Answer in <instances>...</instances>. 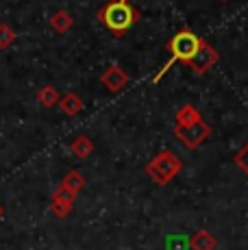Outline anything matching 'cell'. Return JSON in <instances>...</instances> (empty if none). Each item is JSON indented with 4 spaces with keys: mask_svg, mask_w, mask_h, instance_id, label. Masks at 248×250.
Wrapping results in <instances>:
<instances>
[{
    "mask_svg": "<svg viewBox=\"0 0 248 250\" xmlns=\"http://www.w3.org/2000/svg\"><path fill=\"white\" fill-rule=\"evenodd\" d=\"M165 250H189V239H185L183 235H168Z\"/></svg>",
    "mask_w": 248,
    "mask_h": 250,
    "instance_id": "obj_15",
    "label": "cell"
},
{
    "mask_svg": "<svg viewBox=\"0 0 248 250\" xmlns=\"http://www.w3.org/2000/svg\"><path fill=\"white\" fill-rule=\"evenodd\" d=\"M76 196L79 194H74V191H70L68 187H63V185H59L55 189V194H52V200H50V211L57 215V218H65V215L72 211V205H74V200H76Z\"/></svg>",
    "mask_w": 248,
    "mask_h": 250,
    "instance_id": "obj_6",
    "label": "cell"
},
{
    "mask_svg": "<svg viewBox=\"0 0 248 250\" xmlns=\"http://www.w3.org/2000/svg\"><path fill=\"white\" fill-rule=\"evenodd\" d=\"M72 16H70L68 11H57L55 16L50 18V26L55 28L57 33H68L70 28H72Z\"/></svg>",
    "mask_w": 248,
    "mask_h": 250,
    "instance_id": "obj_12",
    "label": "cell"
},
{
    "mask_svg": "<svg viewBox=\"0 0 248 250\" xmlns=\"http://www.w3.org/2000/svg\"><path fill=\"white\" fill-rule=\"evenodd\" d=\"M59 107H61V111H63L65 115H76L83 109V100L79 98L76 94H65V96H61V100H59Z\"/></svg>",
    "mask_w": 248,
    "mask_h": 250,
    "instance_id": "obj_11",
    "label": "cell"
},
{
    "mask_svg": "<svg viewBox=\"0 0 248 250\" xmlns=\"http://www.w3.org/2000/svg\"><path fill=\"white\" fill-rule=\"evenodd\" d=\"M220 61V55H218V50L213 46H209L207 42H200V46H198V50H196V55L192 57V59L187 61V68L189 70H194L196 74H205L209 68H213V65Z\"/></svg>",
    "mask_w": 248,
    "mask_h": 250,
    "instance_id": "obj_5",
    "label": "cell"
},
{
    "mask_svg": "<svg viewBox=\"0 0 248 250\" xmlns=\"http://www.w3.org/2000/svg\"><path fill=\"white\" fill-rule=\"evenodd\" d=\"M2 215H4V209H2V205H0V218H2Z\"/></svg>",
    "mask_w": 248,
    "mask_h": 250,
    "instance_id": "obj_18",
    "label": "cell"
},
{
    "mask_svg": "<svg viewBox=\"0 0 248 250\" xmlns=\"http://www.w3.org/2000/svg\"><path fill=\"white\" fill-rule=\"evenodd\" d=\"M61 185L68 187V189H70V191H74V194H79V191L85 187V179H83V174H81V172L72 170V172H68V174L63 176Z\"/></svg>",
    "mask_w": 248,
    "mask_h": 250,
    "instance_id": "obj_14",
    "label": "cell"
},
{
    "mask_svg": "<svg viewBox=\"0 0 248 250\" xmlns=\"http://www.w3.org/2000/svg\"><path fill=\"white\" fill-rule=\"evenodd\" d=\"M200 42H203V40H200L196 33H192V31H179V33H176L172 40L168 42V50H170L168 63H165L164 68H161L155 76H152V83H159V81L164 79V74H168V70L172 68L174 63H179V61L187 63V61L192 59L194 55H196Z\"/></svg>",
    "mask_w": 248,
    "mask_h": 250,
    "instance_id": "obj_2",
    "label": "cell"
},
{
    "mask_svg": "<svg viewBox=\"0 0 248 250\" xmlns=\"http://www.w3.org/2000/svg\"><path fill=\"white\" fill-rule=\"evenodd\" d=\"M100 81H103V85L107 87L109 91H120L126 87V83H128V74L124 72L120 65H111V68H107L104 70V74L100 76Z\"/></svg>",
    "mask_w": 248,
    "mask_h": 250,
    "instance_id": "obj_7",
    "label": "cell"
},
{
    "mask_svg": "<svg viewBox=\"0 0 248 250\" xmlns=\"http://www.w3.org/2000/svg\"><path fill=\"white\" fill-rule=\"evenodd\" d=\"M142 11L128 0H109L98 11V22L111 33L113 37H122L140 22Z\"/></svg>",
    "mask_w": 248,
    "mask_h": 250,
    "instance_id": "obj_1",
    "label": "cell"
},
{
    "mask_svg": "<svg viewBox=\"0 0 248 250\" xmlns=\"http://www.w3.org/2000/svg\"><path fill=\"white\" fill-rule=\"evenodd\" d=\"M220 2H227V0H220Z\"/></svg>",
    "mask_w": 248,
    "mask_h": 250,
    "instance_id": "obj_19",
    "label": "cell"
},
{
    "mask_svg": "<svg viewBox=\"0 0 248 250\" xmlns=\"http://www.w3.org/2000/svg\"><path fill=\"white\" fill-rule=\"evenodd\" d=\"M16 42V31L9 24H0V48H9Z\"/></svg>",
    "mask_w": 248,
    "mask_h": 250,
    "instance_id": "obj_16",
    "label": "cell"
},
{
    "mask_svg": "<svg viewBox=\"0 0 248 250\" xmlns=\"http://www.w3.org/2000/svg\"><path fill=\"white\" fill-rule=\"evenodd\" d=\"M200 120L203 118H200V113L196 111L194 104H183L179 109V113H176V126H189V124H196Z\"/></svg>",
    "mask_w": 248,
    "mask_h": 250,
    "instance_id": "obj_10",
    "label": "cell"
},
{
    "mask_svg": "<svg viewBox=\"0 0 248 250\" xmlns=\"http://www.w3.org/2000/svg\"><path fill=\"white\" fill-rule=\"evenodd\" d=\"M70 150H72V155L76 159H87V157L94 152V142L87 135H79L72 144H70Z\"/></svg>",
    "mask_w": 248,
    "mask_h": 250,
    "instance_id": "obj_9",
    "label": "cell"
},
{
    "mask_svg": "<svg viewBox=\"0 0 248 250\" xmlns=\"http://www.w3.org/2000/svg\"><path fill=\"white\" fill-rule=\"evenodd\" d=\"M183 170V161L170 150H164L159 155H155L146 166V174L150 176L157 185H168L179 172Z\"/></svg>",
    "mask_w": 248,
    "mask_h": 250,
    "instance_id": "obj_3",
    "label": "cell"
},
{
    "mask_svg": "<svg viewBox=\"0 0 248 250\" xmlns=\"http://www.w3.org/2000/svg\"><path fill=\"white\" fill-rule=\"evenodd\" d=\"M209 133H211V126L205 124L203 120L196 124H189V126H174V137L181 139L187 148H198L209 137Z\"/></svg>",
    "mask_w": 248,
    "mask_h": 250,
    "instance_id": "obj_4",
    "label": "cell"
},
{
    "mask_svg": "<svg viewBox=\"0 0 248 250\" xmlns=\"http://www.w3.org/2000/svg\"><path fill=\"white\" fill-rule=\"evenodd\" d=\"M218 239L209 230L200 229L189 237V250H216Z\"/></svg>",
    "mask_w": 248,
    "mask_h": 250,
    "instance_id": "obj_8",
    "label": "cell"
},
{
    "mask_svg": "<svg viewBox=\"0 0 248 250\" xmlns=\"http://www.w3.org/2000/svg\"><path fill=\"white\" fill-rule=\"evenodd\" d=\"M37 100H40V104H41V107L52 109V107H55V104H59L61 96L57 94V89H55V87H50V85H46V87H41V89H40V94H37Z\"/></svg>",
    "mask_w": 248,
    "mask_h": 250,
    "instance_id": "obj_13",
    "label": "cell"
},
{
    "mask_svg": "<svg viewBox=\"0 0 248 250\" xmlns=\"http://www.w3.org/2000/svg\"><path fill=\"white\" fill-rule=\"evenodd\" d=\"M235 163H237V167H240V170L248 176V144H244V146H242L240 150H237Z\"/></svg>",
    "mask_w": 248,
    "mask_h": 250,
    "instance_id": "obj_17",
    "label": "cell"
}]
</instances>
